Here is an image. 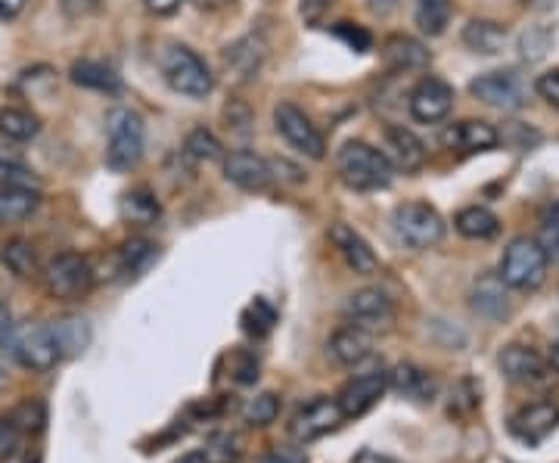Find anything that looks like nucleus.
Returning <instances> with one entry per match:
<instances>
[{"instance_id":"2eb2a0df","label":"nucleus","mask_w":559,"mask_h":463,"mask_svg":"<svg viewBox=\"0 0 559 463\" xmlns=\"http://www.w3.org/2000/svg\"><path fill=\"white\" fill-rule=\"evenodd\" d=\"M382 153L385 159L392 162L395 171H404V175H417L419 168L429 159V150L426 143L419 141L417 134L404 124H389L385 134H382Z\"/></svg>"},{"instance_id":"dca6fc26","label":"nucleus","mask_w":559,"mask_h":463,"mask_svg":"<svg viewBox=\"0 0 559 463\" xmlns=\"http://www.w3.org/2000/svg\"><path fill=\"white\" fill-rule=\"evenodd\" d=\"M330 242L336 246V252L342 256V262L348 264L355 274H360V277H370V274H377V271H380V259H377V252L370 249V242L364 240L352 224H345V222L333 224V227H330Z\"/></svg>"},{"instance_id":"7ed1b4c3","label":"nucleus","mask_w":559,"mask_h":463,"mask_svg":"<svg viewBox=\"0 0 559 463\" xmlns=\"http://www.w3.org/2000/svg\"><path fill=\"white\" fill-rule=\"evenodd\" d=\"M162 79L165 84L180 94V97H193L202 100L215 91V75L209 69V62L202 60L197 50H190L187 44H171L159 60Z\"/></svg>"},{"instance_id":"412c9836","label":"nucleus","mask_w":559,"mask_h":463,"mask_svg":"<svg viewBox=\"0 0 559 463\" xmlns=\"http://www.w3.org/2000/svg\"><path fill=\"white\" fill-rule=\"evenodd\" d=\"M40 205L38 187L25 183H0V224L28 222Z\"/></svg>"},{"instance_id":"6e6d98bb","label":"nucleus","mask_w":559,"mask_h":463,"mask_svg":"<svg viewBox=\"0 0 559 463\" xmlns=\"http://www.w3.org/2000/svg\"><path fill=\"white\" fill-rule=\"evenodd\" d=\"M175 463H212V461H209V454H205V451H190V454H183V458Z\"/></svg>"},{"instance_id":"5701e85b","label":"nucleus","mask_w":559,"mask_h":463,"mask_svg":"<svg viewBox=\"0 0 559 463\" xmlns=\"http://www.w3.org/2000/svg\"><path fill=\"white\" fill-rule=\"evenodd\" d=\"M69 79L75 81L79 87L100 91V94H119L121 91L119 72L100 60H75L72 62V69H69Z\"/></svg>"},{"instance_id":"20e7f679","label":"nucleus","mask_w":559,"mask_h":463,"mask_svg":"<svg viewBox=\"0 0 559 463\" xmlns=\"http://www.w3.org/2000/svg\"><path fill=\"white\" fill-rule=\"evenodd\" d=\"M547 268H550V259L544 246L535 237H516L500 256L498 277L507 289L535 293L540 283L547 281Z\"/></svg>"},{"instance_id":"8fccbe9b","label":"nucleus","mask_w":559,"mask_h":463,"mask_svg":"<svg viewBox=\"0 0 559 463\" xmlns=\"http://www.w3.org/2000/svg\"><path fill=\"white\" fill-rule=\"evenodd\" d=\"M367 7H370V13H373V16L389 20V16H392V13L401 7V0H367Z\"/></svg>"},{"instance_id":"09e8293b","label":"nucleus","mask_w":559,"mask_h":463,"mask_svg":"<svg viewBox=\"0 0 559 463\" xmlns=\"http://www.w3.org/2000/svg\"><path fill=\"white\" fill-rule=\"evenodd\" d=\"M100 3L103 0H62V10H66L69 16H87V13H94Z\"/></svg>"},{"instance_id":"cd10ccee","label":"nucleus","mask_w":559,"mask_h":463,"mask_svg":"<svg viewBox=\"0 0 559 463\" xmlns=\"http://www.w3.org/2000/svg\"><path fill=\"white\" fill-rule=\"evenodd\" d=\"M40 134V119L28 106H3L0 109V138L10 143H28Z\"/></svg>"},{"instance_id":"3c124183","label":"nucleus","mask_w":559,"mask_h":463,"mask_svg":"<svg viewBox=\"0 0 559 463\" xmlns=\"http://www.w3.org/2000/svg\"><path fill=\"white\" fill-rule=\"evenodd\" d=\"M10 333H13V311H10V305L0 302V348L7 345Z\"/></svg>"},{"instance_id":"4468645a","label":"nucleus","mask_w":559,"mask_h":463,"mask_svg":"<svg viewBox=\"0 0 559 463\" xmlns=\"http://www.w3.org/2000/svg\"><path fill=\"white\" fill-rule=\"evenodd\" d=\"M224 178L246 193H264L274 183V165L252 150H234L224 156Z\"/></svg>"},{"instance_id":"79ce46f5","label":"nucleus","mask_w":559,"mask_h":463,"mask_svg":"<svg viewBox=\"0 0 559 463\" xmlns=\"http://www.w3.org/2000/svg\"><path fill=\"white\" fill-rule=\"evenodd\" d=\"M20 442H22V429L16 426L13 417H0V458H13V454H20Z\"/></svg>"},{"instance_id":"a18cd8bd","label":"nucleus","mask_w":559,"mask_h":463,"mask_svg":"<svg viewBox=\"0 0 559 463\" xmlns=\"http://www.w3.org/2000/svg\"><path fill=\"white\" fill-rule=\"evenodd\" d=\"M237 383H255L259 380V361L249 355V352H240L237 355Z\"/></svg>"},{"instance_id":"4c0bfd02","label":"nucleus","mask_w":559,"mask_h":463,"mask_svg":"<svg viewBox=\"0 0 559 463\" xmlns=\"http://www.w3.org/2000/svg\"><path fill=\"white\" fill-rule=\"evenodd\" d=\"M550 44H554V32L547 28V25H532V28H525L520 35V54L522 60L528 62H538L547 57V50H550Z\"/></svg>"},{"instance_id":"6e6552de","label":"nucleus","mask_w":559,"mask_h":463,"mask_svg":"<svg viewBox=\"0 0 559 463\" xmlns=\"http://www.w3.org/2000/svg\"><path fill=\"white\" fill-rule=\"evenodd\" d=\"M274 128H277L280 138L289 143L296 153H301V156H308V159L314 162L326 156V141H323L320 128L296 103L283 100L274 106Z\"/></svg>"},{"instance_id":"39448f33","label":"nucleus","mask_w":559,"mask_h":463,"mask_svg":"<svg viewBox=\"0 0 559 463\" xmlns=\"http://www.w3.org/2000/svg\"><path fill=\"white\" fill-rule=\"evenodd\" d=\"M7 352L10 358L32 370V373H47L53 370L60 358V345L53 336V327L44 321H22L13 323V333L7 340Z\"/></svg>"},{"instance_id":"de8ad7c7","label":"nucleus","mask_w":559,"mask_h":463,"mask_svg":"<svg viewBox=\"0 0 559 463\" xmlns=\"http://www.w3.org/2000/svg\"><path fill=\"white\" fill-rule=\"evenodd\" d=\"M183 3H187V0H143V7H146L153 16H175Z\"/></svg>"},{"instance_id":"a211bd4d","label":"nucleus","mask_w":559,"mask_h":463,"mask_svg":"<svg viewBox=\"0 0 559 463\" xmlns=\"http://www.w3.org/2000/svg\"><path fill=\"white\" fill-rule=\"evenodd\" d=\"M500 370L516 385H538L547 380V361L535 348H525V345H507L500 352Z\"/></svg>"},{"instance_id":"c756f323","label":"nucleus","mask_w":559,"mask_h":463,"mask_svg":"<svg viewBox=\"0 0 559 463\" xmlns=\"http://www.w3.org/2000/svg\"><path fill=\"white\" fill-rule=\"evenodd\" d=\"M451 143H457L460 150H469V153H485V150H495L498 146L500 134L491 121L466 119L460 121L457 128L451 131Z\"/></svg>"},{"instance_id":"f704fd0d","label":"nucleus","mask_w":559,"mask_h":463,"mask_svg":"<svg viewBox=\"0 0 559 463\" xmlns=\"http://www.w3.org/2000/svg\"><path fill=\"white\" fill-rule=\"evenodd\" d=\"M183 156L190 162H218L224 159V146L209 128H193L183 138Z\"/></svg>"},{"instance_id":"603ef678","label":"nucleus","mask_w":559,"mask_h":463,"mask_svg":"<svg viewBox=\"0 0 559 463\" xmlns=\"http://www.w3.org/2000/svg\"><path fill=\"white\" fill-rule=\"evenodd\" d=\"M28 0H0V22H10L20 16Z\"/></svg>"},{"instance_id":"f257e3e1","label":"nucleus","mask_w":559,"mask_h":463,"mask_svg":"<svg viewBox=\"0 0 559 463\" xmlns=\"http://www.w3.org/2000/svg\"><path fill=\"white\" fill-rule=\"evenodd\" d=\"M143 146H146V124L140 119V112L128 106H116L106 116V165L112 171H134L143 159Z\"/></svg>"},{"instance_id":"4be33fe9","label":"nucleus","mask_w":559,"mask_h":463,"mask_svg":"<svg viewBox=\"0 0 559 463\" xmlns=\"http://www.w3.org/2000/svg\"><path fill=\"white\" fill-rule=\"evenodd\" d=\"M382 60L392 72H417L429 62V50L411 35H389L382 40Z\"/></svg>"},{"instance_id":"13d9d810","label":"nucleus","mask_w":559,"mask_h":463,"mask_svg":"<svg viewBox=\"0 0 559 463\" xmlns=\"http://www.w3.org/2000/svg\"><path fill=\"white\" fill-rule=\"evenodd\" d=\"M550 367H554V370L559 373V343L550 348Z\"/></svg>"},{"instance_id":"37998d69","label":"nucleus","mask_w":559,"mask_h":463,"mask_svg":"<svg viewBox=\"0 0 559 463\" xmlns=\"http://www.w3.org/2000/svg\"><path fill=\"white\" fill-rule=\"evenodd\" d=\"M333 32H336V35H340V38L348 44V47H355L358 54L370 50V35H367L364 28H358V25H352V22H340Z\"/></svg>"},{"instance_id":"b1692460","label":"nucleus","mask_w":559,"mask_h":463,"mask_svg":"<svg viewBox=\"0 0 559 463\" xmlns=\"http://www.w3.org/2000/svg\"><path fill=\"white\" fill-rule=\"evenodd\" d=\"M389 385L411 402H432V395H436V380L414 364H399L389 373Z\"/></svg>"},{"instance_id":"864d4df0","label":"nucleus","mask_w":559,"mask_h":463,"mask_svg":"<svg viewBox=\"0 0 559 463\" xmlns=\"http://www.w3.org/2000/svg\"><path fill=\"white\" fill-rule=\"evenodd\" d=\"M333 7V0H301V13L308 16V20H318L323 10H330Z\"/></svg>"},{"instance_id":"58836bf2","label":"nucleus","mask_w":559,"mask_h":463,"mask_svg":"<svg viewBox=\"0 0 559 463\" xmlns=\"http://www.w3.org/2000/svg\"><path fill=\"white\" fill-rule=\"evenodd\" d=\"M205 454L212 463H237L242 454L240 439L234 432H215L205 444Z\"/></svg>"},{"instance_id":"5fc2aeb1","label":"nucleus","mask_w":559,"mask_h":463,"mask_svg":"<svg viewBox=\"0 0 559 463\" xmlns=\"http://www.w3.org/2000/svg\"><path fill=\"white\" fill-rule=\"evenodd\" d=\"M355 463H401L395 458H389V454H380V451H360Z\"/></svg>"},{"instance_id":"c03bdc74","label":"nucleus","mask_w":559,"mask_h":463,"mask_svg":"<svg viewBox=\"0 0 559 463\" xmlns=\"http://www.w3.org/2000/svg\"><path fill=\"white\" fill-rule=\"evenodd\" d=\"M535 91H538L540 100H547L550 106H557L559 109V69H550V72H544L535 81Z\"/></svg>"},{"instance_id":"a19ab883","label":"nucleus","mask_w":559,"mask_h":463,"mask_svg":"<svg viewBox=\"0 0 559 463\" xmlns=\"http://www.w3.org/2000/svg\"><path fill=\"white\" fill-rule=\"evenodd\" d=\"M0 183H25V187H35L38 178L35 171L13 153H0Z\"/></svg>"},{"instance_id":"473e14b6","label":"nucleus","mask_w":559,"mask_h":463,"mask_svg":"<svg viewBox=\"0 0 559 463\" xmlns=\"http://www.w3.org/2000/svg\"><path fill=\"white\" fill-rule=\"evenodd\" d=\"M473 308L485 314V318H491V321H498L507 314V293H503V281H500L498 274L495 277H485L473 286Z\"/></svg>"},{"instance_id":"f3484780","label":"nucleus","mask_w":559,"mask_h":463,"mask_svg":"<svg viewBox=\"0 0 559 463\" xmlns=\"http://www.w3.org/2000/svg\"><path fill=\"white\" fill-rule=\"evenodd\" d=\"M559 426V407L554 402H535L522 407L520 414H513L510 420V432L528 444L544 442L554 429Z\"/></svg>"},{"instance_id":"2f4dec72","label":"nucleus","mask_w":559,"mask_h":463,"mask_svg":"<svg viewBox=\"0 0 559 463\" xmlns=\"http://www.w3.org/2000/svg\"><path fill=\"white\" fill-rule=\"evenodd\" d=\"M156 259H159V246L153 240H146V237H131V240L121 246V271L128 277L146 274Z\"/></svg>"},{"instance_id":"393cba45","label":"nucleus","mask_w":559,"mask_h":463,"mask_svg":"<svg viewBox=\"0 0 559 463\" xmlns=\"http://www.w3.org/2000/svg\"><path fill=\"white\" fill-rule=\"evenodd\" d=\"M463 44L473 54L495 57V54L503 50V44H507V25H500L495 20H469L466 28H463Z\"/></svg>"},{"instance_id":"0eeeda50","label":"nucleus","mask_w":559,"mask_h":463,"mask_svg":"<svg viewBox=\"0 0 559 463\" xmlns=\"http://www.w3.org/2000/svg\"><path fill=\"white\" fill-rule=\"evenodd\" d=\"M392 224H395V234L411 249H432L444 240V230H448L441 212L429 202H401L392 212Z\"/></svg>"},{"instance_id":"ddd939ff","label":"nucleus","mask_w":559,"mask_h":463,"mask_svg":"<svg viewBox=\"0 0 559 463\" xmlns=\"http://www.w3.org/2000/svg\"><path fill=\"white\" fill-rule=\"evenodd\" d=\"M385 389H389V373H385L382 367L352 377L348 383L342 385L340 395H336V402H340L342 407V417H345V420L364 417V414L385 395Z\"/></svg>"},{"instance_id":"423d86ee","label":"nucleus","mask_w":559,"mask_h":463,"mask_svg":"<svg viewBox=\"0 0 559 463\" xmlns=\"http://www.w3.org/2000/svg\"><path fill=\"white\" fill-rule=\"evenodd\" d=\"M40 281L50 299L57 302H81L91 289H94V264L81 252H60L50 262L44 264Z\"/></svg>"},{"instance_id":"f8f14e48","label":"nucleus","mask_w":559,"mask_h":463,"mask_svg":"<svg viewBox=\"0 0 559 463\" xmlns=\"http://www.w3.org/2000/svg\"><path fill=\"white\" fill-rule=\"evenodd\" d=\"M342 420H345V417H342L340 402L320 395V399L308 402L305 407H299V411L293 414V420H289V436L299 444L318 442L323 436H330Z\"/></svg>"},{"instance_id":"9d476101","label":"nucleus","mask_w":559,"mask_h":463,"mask_svg":"<svg viewBox=\"0 0 559 463\" xmlns=\"http://www.w3.org/2000/svg\"><path fill=\"white\" fill-rule=\"evenodd\" d=\"M345 318H348L352 327L367 330L370 336L389 333L395 327V302L389 299V293L380 289V286H364V289L348 296Z\"/></svg>"},{"instance_id":"e433bc0d","label":"nucleus","mask_w":559,"mask_h":463,"mask_svg":"<svg viewBox=\"0 0 559 463\" xmlns=\"http://www.w3.org/2000/svg\"><path fill=\"white\" fill-rule=\"evenodd\" d=\"M280 414V399L274 392H261L242 407V420L249 426H271Z\"/></svg>"},{"instance_id":"c9c22d12","label":"nucleus","mask_w":559,"mask_h":463,"mask_svg":"<svg viewBox=\"0 0 559 463\" xmlns=\"http://www.w3.org/2000/svg\"><path fill=\"white\" fill-rule=\"evenodd\" d=\"M274 323H277V311L267 299H252L249 308L242 311V330L255 340H264L274 330Z\"/></svg>"},{"instance_id":"c85d7f7f","label":"nucleus","mask_w":559,"mask_h":463,"mask_svg":"<svg viewBox=\"0 0 559 463\" xmlns=\"http://www.w3.org/2000/svg\"><path fill=\"white\" fill-rule=\"evenodd\" d=\"M454 0H414V22L426 38H441L451 25Z\"/></svg>"},{"instance_id":"bf43d9fd","label":"nucleus","mask_w":559,"mask_h":463,"mask_svg":"<svg viewBox=\"0 0 559 463\" xmlns=\"http://www.w3.org/2000/svg\"><path fill=\"white\" fill-rule=\"evenodd\" d=\"M7 383V364L0 361V385Z\"/></svg>"},{"instance_id":"72a5a7b5","label":"nucleus","mask_w":559,"mask_h":463,"mask_svg":"<svg viewBox=\"0 0 559 463\" xmlns=\"http://www.w3.org/2000/svg\"><path fill=\"white\" fill-rule=\"evenodd\" d=\"M0 259L10 268V274H16L20 281H28L38 274V256H35V246L28 240H10L3 246Z\"/></svg>"},{"instance_id":"7c9ffc66","label":"nucleus","mask_w":559,"mask_h":463,"mask_svg":"<svg viewBox=\"0 0 559 463\" xmlns=\"http://www.w3.org/2000/svg\"><path fill=\"white\" fill-rule=\"evenodd\" d=\"M53 327V336H57V345H60V358H79L81 352L91 345V323L84 318H60Z\"/></svg>"},{"instance_id":"4d7b16f0","label":"nucleus","mask_w":559,"mask_h":463,"mask_svg":"<svg viewBox=\"0 0 559 463\" xmlns=\"http://www.w3.org/2000/svg\"><path fill=\"white\" fill-rule=\"evenodd\" d=\"M200 10H218V7H224V3H230V0H193Z\"/></svg>"},{"instance_id":"a878e982","label":"nucleus","mask_w":559,"mask_h":463,"mask_svg":"<svg viewBox=\"0 0 559 463\" xmlns=\"http://www.w3.org/2000/svg\"><path fill=\"white\" fill-rule=\"evenodd\" d=\"M121 218L131 227H150L162 218V205L150 187H134L121 197Z\"/></svg>"},{"instance_id":"1a4fd4ad","label":"nucleus","mask_w":559,"mask_h":463,"mask_svg":"<svg viewBox=\"0 0 559 463\" xmlns=\"http://www.w3.org/2000/svg\"><path fill=\"white\" fill-rule=\"evenodd\" d=\"M469 94L491 109L516 112L528 100V81L522 79L516 69H498V72H485L469 81Z\"/></svg>"},{"instance_id":"ea45409f","label":"nucleus","mask_w":559,"mask_h":463,"mask_svg":"<svg viewBox=\"0 0 559 463\" xmlns=\"http://www.w3.org/2000/svg\"><path fill=\"white\" fill-rule=\"evenodd\" d=\"M538 242L544 246L547 259L559 264V202H554V205L544 212V218H540Z\"/></svg>"},{"instance_id":"6ab92c4d","label":"nucleus","mask_w":559,"mask_h":463,"mask_svg":"<svg viewBox=\"0 0 559 463\" xmlns=\"http://www.w3.org/2000/svg\"><path fill=\"white\" fill-rule=\"evenodd\" d=\"M326 352H330V358L336 364H342V367H358V364H364L373 355V336H370L367 330L348 323V327H340V330L330 336Z\"/></svg>"},{"instance_id":"f03ea898","label":"nucleus","mask_w":559,"mask_h":463,"mask_svg":"<svg viewBox=\"0 0 559 463\" xmlns=\"http://www.w3.org/2000/svg\"><path fill=\"white\" fill-rule=\"evenodd\" d=\"M336 171L352 190H385L392 183V162L385 159V153L370 146L367 141L342 143L336 153Z\"/></svg>"},{"instance_id":"49530a36","label":"nucleus","mask_w":559,"mask_h":463,"mask_svg":"<svg viewBox=\"0 0 559 463\" xmlns=\"http://www.w3.org/2000/svg\"><path fill=\"white\" fill-rule=\"evenodd\" d=\"M261 463H308V454L301 448H274L261 458Z\"/></svg>"},{"instance_id":"9b49d317","label":"nucleus","mask_w":559,"mask_h":463,"mask_svg":"<svg viewBox=\"0 0 559 463\" xmlns=\"http://www.w3.org/2000/svg\"><path fill=\"white\" fill-rule=\"evenodd\" d=\"M454 87L444 79H436V75H426L414 84L411 97H407V109L411 116L419 121V124H439L451 116L454 109Z\"/></svg>"},{"instance_id":"aec40b11","label":"nucleus","mask_w":559,"mask_h":463,"mask_svg":"<svg viewBox=\"0 0 559 463\" xmlns=\"http://www.w3.org/2000/svg\"><path fill=\"white\" fill-rule=\"evenodd\" d=\"M264 54H267L264 40H261L259 35H246V38H240L237 44H230V47L224 50V69H227L237 81L259 79Z\"/></svg>"},{"instance_id":"bb28decb","label":"nucleus","mask_w":559,"mask_h":463,"mask_svg":"<svg viewBox=\"0 0 559 463\" xmlns=\"http://www.w3.org/2000/svg\"><path fill=\"white\" fill-rule=\"evenodd\" d=\"M454 227H457L460 237L485 242L500 234V218L491 209H485V205H466V209H460L457 212Z\"/></svg>"}]
</instances>
